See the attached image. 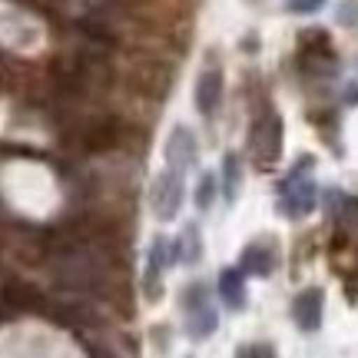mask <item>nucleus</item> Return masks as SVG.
I'll return each mask as SVG.
<instances>
[{
  "label": "nucleus",
  "mask_w": 358,
  "mask_h": 358,
  "mask_svg": "<svg viewBox=\"0 0 358 358\" xmlns=\"http://www.w3.org/2000/svg\"><path fill=\"white\" fill-rule=\"evenodd\" d=\"M166 262H169V239L156 236L153 245H150V259H146V292H150V299L159 295V279H163Z\"/></svg>",
  "instance_id": "obj_9"
},
{
  "label": "nucleus",
  "mask_w": 358,
  "mask_h": 358,
  "mask_svg": "<svg viewBox=\"0 0 358 358\" xmlns=\"http://www.w3.org/2000/svg\"><path fill=\"white\" fill-rule=\"evenodd\" d=\"M150 206H153L156 219H163V222L176 219L179 206H182V173H176V169H163V173L153 179Z\"/></svg>",
  "instance_id": "obj_4"
},
{
  "label": "nucleus",
  "mask_w": 358,
  "mask_h": 358,
  "mask_svg": "<svg viewBox=\"0 0 358 358\" xmlns=\"http://www.w3.org/2000/svg\"><path fill=\"white\" fill-rule=\"evenodd\" d=\"M113 143H116V120L103 116V120H96V123H90V129H87V146L90 150H110Z\"/></svg>",
  "instance_id": "obj_11"
},
{
  "label": "nucleus",
  "mask_w": 358,
  "mask_h": 358,
  "mask_svg": "<svg viewBox=\"0 0 358 358\" xmlns=\"http://www.w3.org/2000/svg\"><path fill=\"white\" fill-rule=\"evenodd\" d=\"M243 186V166H239V156L236 153H226L222 159V192H226V199H236V192Z\"/></svg>",
  "instance_id": "obj_12"
},
{
  "label": "nucleus",
  "mask_w": 358,
  "mask_h": 358,
  "mask_svg": "<svg viewBox=\"0 0 358 358\" xmlns=\"http://www.w3.org/2000/svg\"><path fill=\"white\" fill-rule=\"evenodd\" d=\"M34 3H64V0H34Z\"/></svg>",
  "instance_id": "obj_17"
},
{
  "label": "nucleus",
  "mask_w": 358,
  "mask_h": 358,
  "mask_svg": "<svg viewBox=\"0 0 358 358\" xmlns=\"http://www.w3.org/2000/svg\"><path fill=\"white\" fill-rule=\"evenodd\" d=\"M219 103H222V70L209 66L196 80V110L203 116H213L219 110Z\"/></svg>",
  "instance_id": "obj_7"
},
{
  "label": "nucleus",
  "mask_w": 358,
  "mask_h": 358,
  "mask_svg": "<svg viewBox=\"0 0 358 358\" xmlns=\"http://www.w3.org/2000/svg\"><path fill=\"white\" fill-rule=\"evenodd\" d=\"M239 358H275V348L268 342H259V345H245L239 348Z\"/></svg>",
  "instance_id": "obj_14"
},
{
  "label": "nucleus",
  "mask_w": 358,
  "mask_h": 358,
  "mask_svg": "<svg viewBox=\"0 0 358 358\" xmlns=\"http://www.w3.org/2000/svg\"><path fill=\"white\" fill-rule=\"evenodd\" d=\"M213 199H216V176H213V173H203L199 186H196V206L206 213V209L213 206Z\"/></svg>",
  "instance_id": "obj_13"
},
{
  "label": "nucleus",
  "mask_w": 358,
  "mask_h": 358,
  "mask_svg": "<svg viewBox=\"0 0 358 358\" xmlns=\"http://www.w3.org/2000/svg\"><path fill=\"white\" fill-rule=\"evenodd\" d=\"M272 268H275V249L266 243H252L245 245L243 259H239V272H249V275H259V279H268L272 275Z\"/></svg>",
  "instance_id": "obj_8"
},
{
  "label": "nucleus",
  "mask_w": 358,
  "mask_h": 358,
  "mask_svg": "<svg viewBox=\"0 0 358 358\" xmlns=\"http://www.w3.org/2000/svg\"><path fill=\"white\" fill-rule=\"evenodd\" d=\"M322 312H325V292L322 289H302L292 302V319L302 332H319L322 329Z\"/></svg>",
  "instance_id": "obj_5"
},
{
  "label": "nucleus",
  "mask_w": 358,
  "mask_h": 358,
  "mask_svg": "<svg viewBox=\"0 0 358 358\" xmlns=\"http://www.w3.org/2000/svg\"><path fill=\"white\" fill-rule=\"evenodd\" d=\"M325 7V0H289V10L292 13H315Z\"/></svg>",
  "instance_id": "obj_15"
},
{
  "label": "nucleus",
  "mask_w": 358,
  "mask_h": 358,
  "mask_svg": "<svg viewBox=\"0 0 358 358\" xmlns=\"http://www.w3.org/2000/svg\"><path fill=\"white\" fill-rule=\"evenodd\" d=\"M182 312H186V332L196 342L209 338L219 329V315L213 302H209V292H206L203 282H192L189 289L182 292Z\"/></svg>",
  "instance_id": "obj_2"
},
{
  "label": "nucleus",
  "mask_w": 358,
  "mask_h": 358,
  "mask_svg": "<svg viewBox=\"0 0 358 358\" xmlns=\"http://www.w3.org/2000/svg\"><path fill=\"white\" fill-rule=\"evenodd\" d=\"M252 156L259 159V166H275L282 156V120L275 113H266L256 120L252 127Z\"/></svg>",
  "instance_id": "obj_3"
},
{
  "label": "nucleus",
  "mask_w": 358,
  "mask_h": 358,
  "mask_svg": "<svg viewBox=\"0 0 358 358\" xmlns=\"http://www.w3.org/2000/svg\"><path fill=\"white\" fill-rule=\"evenodd\" d=\"M345 103H358V80L352 83V87L345 90Z\"/></svg>",
  "instance_id": "obj_16"
},
{
  "label": "nucleus",
  "mask_w": 358,
  "mask_h": 358,
  "mask_svg": "<svg viewBox=\"0 0 358 358\" xmlns=\"http://www.w3.org/2000/svg\"><path fill=\"white\" fill-rule=\"evenodd\" d=\"M166 163H169V169H176V173H182V169H189L192 163H196V136H192L189 127H176L169 133Z\"/></svg>",
  "instance_id": "obj_6"
},
{
  "label": "nucleus",
  "mask_w": 358,
  "mask_h": 358,
  "mask_svg": "<svg viewBox=\"0 0 358 358\" xmlns=\"http://www.w3.org/2000/svg\"><path fill=\"white\" fill-rule=\"evenodd\" d=\"M312 156H302L299 159V166L285 176V182L279 186L282 199H279V209L285 213L289 219H302L308 216L312 209H315V203H319V189H315V182L306 176L308 169H312Z\"/></svg>",
  "instance_id": "obj_1"
},
{
  "label": "nucleus",
  "mask_w": 358,
  "mask_h": 358,
  "mask_svg": "<svg viewBox=\"0 0 358 358\" xmlns=\"http://www.w3.org/2000/svg\"><path fill=\"white\" fill-rule=\"evenodd\" d=\"M219 295H222V302L232 312H243L245 308V275L239 272V266L219 272Z\"/></svg>",
  "instance_id": "obj_10"
}]
</instances>
